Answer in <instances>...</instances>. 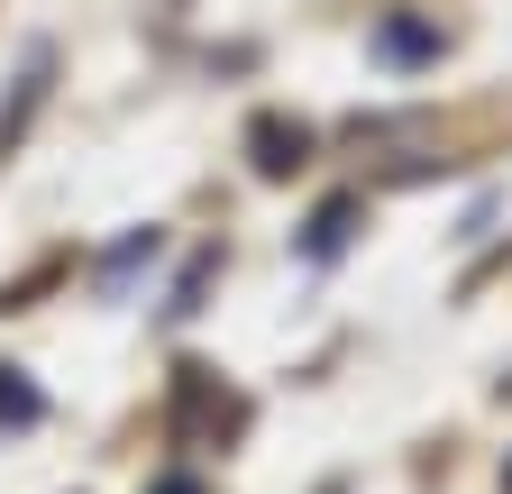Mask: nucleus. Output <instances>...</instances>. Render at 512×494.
Wrapping results in <instances>:
<instances>
[{
    "label": "nucleus",
    "mask_w": 512,
    "mask_h": 494,
    "mask_svg": "<svg viewBox=\"0 0 512 494\" xmlns=\"http://www.w3.org/2000/svg\"><path fill=\"white\" fill-rule=\"evenodd\" d=\"M46 74H55V46H28L19 92H10V110H0V147H19V138H28V119H37V101H46Z\"/></svg>",
    "instance_id": "obj_1"
},
{
    "label": "nucleus",
    "mask_w": 512,
    "mask_h": 494,
    "mask_svg": "<svg viewBox=\"0 0 512 494\" xmlns=\"http://www.w3.org/2000/svg\"><path fill=\"white\" fill-rule=\"evenodd\" d=\"M375 55H394V65H430V55H439V28L430 19H384L375 28Z\"/></svg>",
    "instance_id": "obj_2"
},
{
    "label": "nucleus",
    "mask_w": 512,
    "mask_h": 494,
    "mask_svg": "<svg viewBox=\"0 0 512 494\" xmlns=\"http://www.w3.org/2000/svg\"><path fill=\"white\" fill-rule=\"evenodd\" d=\"M348 229H357V202H330V211L311 220V238H302V257H339V247H348Z\"/></svg>",
    "instance_id": "obj_3"
},
{
    "label": "nucleus",
    "mask_w": 512,
    "mask_h": 494,
    "mask_svg": "<svg viewBox=\"0 0 512 494\" xmlns=\"http://www.w3.org/2000/svg\"><path fill=\"white\" fill-rule=\"evenodd\" d=\"M256 165H266V174L302 165V129H284V119H256Z\"/></svg>",
    "instance_id": "obj_4"
},
{
    "label": "nucleus",
    "mask_w": 512,
    "mask_h": 494,
    "mask_svg": "<svg viewBox=\"0 0 512 494\" xmlns=\"http://www.w3.org/2000/svg\"><path fill=\"white\" fill-rule=\"evenodd\" d=\"M147 257H156V229H138V238H119V247H110V266H101V284L119 293V284H128V275H138Z\"/></svg>",
    "instance_id": "obj_5"
},
{
    "label": "nucleus",
    "mask_w": 512,
    "mask_h": 494,
    "mask_svg": "<svg viewBox=\"0 0 512 494\" xmlns=\"http://www.w3.org/2000/svg\"><path fill=\"white\" fill-rule=\"evenodd\" d=\"M37 412H46V403H37V394L10 376V366H0V421H37Z\"/></svg>",
    "instance_id": "obj_6"
},
{
    "label": "nucleus",
    "mask_w": 512,
    "mask_h": 494,
    "mask_svg": "<svg viewBox=\"0 0 512 494\" xmlns=\"http://www.w3.org/2000/svg\"><path fill=\"white\" fill-rule=\"evenodd\" d=\"M156 494H202V485H192V476H165V485H156Z\"/></svg>",
    "instance_id": "obj_7"
}]
</instances>
